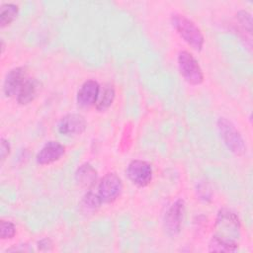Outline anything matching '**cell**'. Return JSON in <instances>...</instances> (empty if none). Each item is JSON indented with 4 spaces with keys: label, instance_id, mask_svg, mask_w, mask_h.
I'll list each match as a JSON object with an SVG mask.
<instances>
[{
    "label": "cell",
    "instance_id": "cell-17",
    "mask_svg": "<svg viewBox=\"0 0 253 253\" xmlns=\"http://www.w3.org/2000/svg\"><path fill=\"white\" fill-rule=\"evenodd\" d=\"M102 204L96 197L95 193L92 190H89L83 197L81 201V208L85 211H96L98 208H100Z\"/></svg>",
    "mask_w": 253,
    "mask_h": 253
},
{
    "label": "cell",
    "instance_id": "cell-16",
    "mask_svg": "<svg viewBox=\"0 0 253 253\" xmlns=\"http://www.w3.org/2000/svg\"><path fill=\"white\" fill-rule=\"evenodd\" d=\"M19 7L13 3H7L0 7V27L10 25L18 16Z\"/></svg>",
    "mask_w": 253,
    "mask_h": 253
},
{
    "label": "cell",
    "instance_id": "cell-7",
    "mask_svg": "<svg viewBox=\"0 0 253 253\" xmlns=\"http://www.w3.org/2000/svg\"><path fill=\"white\" fill-rule=\"evenodd\" d=\"M152 167L144 160H132L126 168V175L130 182L137 187H145L152 180Z\"/></svg>",
    "mask_w": 253,
    "mask_h": 253
},
{
    "label": "cell",
    "instance_id": "cell-20",
    "mask_svg": "<svg viewBox=\"0 0 253 253\" xmlns=\"http://www.w3.org/2000/svg\"><path fill=\"white\" fill-rule=\"evenodd\" d=\"M16 234V226L13 222L8 220H1L0 222V236L1 239L13 238Z\"/></svg>",
    "mask_w": 253,
    "mask_h": 253
},
{
    "label": "cell",
    "instance_id": "cell-4",
    "mask_svg": "<svg viewBox=\"0 0 253 253\" xmlns=\"http://www.w3.org/2000/svg\"><path fill=\"white\" fill-rule=\"evenodd\" d=\"M96 186V185H95ZM123 191V181L116 173H107L97 184L94 192L100 203L110 204L115 202Z\"/></svg>",
    "mask_w": 253,
    "mask_h": 253
},
{
    "label": "cell",
    "instance_id": "cell-15",
    "mask_svg": "<svg viewBox=\"0 0 253 253\" xmlns=\"http://www.w3.org/2000/svg\"><path fill=\"white\" fill-rule=\"evenodd\" d=\"M237 248V242L222 239L214 234L212 235L209 244V250L213 252H234Z\"/></svg>",
    "mask_w": 253,
    "mask_h": 253
},
{
    "label": "cell",
    "instance_id": "cell-9",
    "mask_svg": "<svg viewBox=\"0 0 253 253\" xmlns=\"http://www.w3.org/2000/svg\"><path fill=\"white\" fill-rule=\"evenodd\" d=\"M100 93V85L97 81L90 79L85 81L77 92L76 101L81 108H90L97 102Z\"/></svg>",
    "mask_w": 253,
    "mask_h": 253
},
{
    "label": "cell",
    "instance_id": "cell-5",
    "mask_svg": "<svg viewBox=\"0 0 253 253\" xmlns=\"http://www.w3.org/2000/svg\"><path fill=\"white\" fill-rule=\"evenodd\" d=\"M178 67L184 80L191 85H200L204 81V73L198 60L187 50L178 54Z\"/></svg>",
    "mask_w": 253,
    "mask_h": 253
},
{
    "label": "cell",
    "instance_id": "cell-23",
    "mask_svg": "<svg viewBox=\"0 0 253 253\" xmlns=\"http://www.w3.org/2000/svg\"><path fill=\"white\" fill-rule=\"evenodd\" d=\"M4 48H5V44H4V41L2 40L1 41V52L3 53V51H4Z\"/></svg>",
    "mask_w": 253,
    "mask_h": 253
},
{
    "label": "cell",
    "instance_id": "cell-21",
    "mask_svg": "<svg viewBox=\"0 0 253 253\" xmlns=\"http://www.w3.org/2000/svg\"><path fill=\"white\" fill-rule=\"evenodd\" d=\"M0 144H1V147H0V153H1V161L3 162L6 157L9 155L10 153V150H11V146H10V143L7 139L5 138H1L0 139Z\"/></svg>",
    "mask_w": 253,
    "mask_h": 253
},
{
    "label": "cell",
    "instance_id": "cell-1",
    "mask_svg": "<svg viewBox=\"0 0 253 253\" xmlns=\"http://www.w3.org/2000/svg\"><path fill=\"white\" fill-rule=\"evenodd\" d=\"M171 23L179 36L193 49L201 50L204 46L205 38L198 26L184 15L174 14L171 17Z\"/></svg>",
    "mask_w": 253,
    "mask_h": 253
},
{
    "label": "cell",
    "instance_id": "cell-13",
    "mask_svg": "<svg viewBox=\"0 0 253 253\" xmlns=\"http://www.w3.org/2000/svg\"><path fill=\"white\" fill-rule=\"evenodd\" d=\"M77 184L87 190H91L97 183V171L90 163L80 165L75 172Z\"/></svg>",
    "mask_w": 253,
    "mask_h": 253
},
{
    "label": "cell",
    "instance_id": "cell-10",
    "mask_svg": "<svg viewBox=\"0 0 253 253\" xmlns=\"http://www.w3.org/2000/svg\"><path fill=\"white\" fill-rule=\"evenodd\" d=\"M27 71L25 67H15L11 69L4 79L3 93L6 97H12L17 94L26 81Z\"/></svg>",
    "mask_w": 253,
    "mask_h": 253
},
{
    "label": "cell",
    "instance_id": "cell-2",
    "mask_svg": "<svg viewBox=\"0 0 253 253\" xmlns=\"http://www.w3.org/2000/svg\"><path fill=\"white\" fill-rule=\"evenodd\" d=\"M214 228V235L228 241L236 242L240 236L239 217L233 211L222 208L217 212Z\"/></svg>",
    "mask_w": 253,
    "mask_h": 253
},
{
    "label": "cell",
    "instance_id": "cell-12",
    "mask_svg": "<svg viewBox=\"0 0 253 253\" xmlns=\"http://www.w3.org/2000/svg\"><path fill=\"white\" fill-rule=\"evenodd\" d=\"M41 89V82L36 78H28L17 93V102L20 105H28L38 96Z\"/></svg>",
    "mask_w": 253,
    "mask_h": 253
},
{
    "label": "cell",
    "instance_id": "cell-19",
    "mask_svg": "<svg viewBox=\"0 0 253 253\" xmlns=\"http://www.w3.org/2000/svg\"><path fill=\"white\" fill-rule=\"evenodd\" d=\"M197 195L203 202H210L212 198V190L210 184L206 181L200 182L197 186Z\"/></svg>",
    "mask_w": 253,
    "mask_h": 253
},
{
    "label": "cell",
    "instance_id": "cell-14",
    "mask_svg": "<svg viewBox=\"0 0 253 253\" xmlns=\"http://www.w3.org/2000/svg\"><path fill=\"white\" fill-rule=\"evenodd\" d=\"M115 88L111 83H106L102 88H100V93L95 104L97 111L103 112L108 110L115 100Z\"/></svg>",
    "mask_w": 253,
    "mask_h": 253
},
{
    "label": "cell",
    "instance_id": "cell-22",
    "mask_svg": "<svg viewBox=\"0 0 253 253\" xmlns=\"http://www.w3.org/2000/svg\"><path fill=\"white\" fill-rule=\"evenodd\" d=\"M38 247L42 251H47L52 248V242L48 238H43L38 242Z\"/></svg>",
    "mask_w": 253,
    "mask_h": 253
},
{
    "label": "cell",
    "instance_id": "cell-8",
    "mask_svg": "<svg viewBox=\"0 0 253 253\" xmlns=\"http://www.w3.org/2000/svg\"><path fill=\"white\" fill-rule=\"evenodd\" d=\"M87 122L80 114H68L61 118L58 123V132L66 136H74L86 130Z\"/></svg>",
    "mask_w": 253,
    "mask_h": 253
},
{
    "label": "cell",
    "instance_id": "cell-3",
    "mask_svg": "<svg viewBox=\"0 0 253 253\" xmlns=\"http://www.w3.org/2000/svg\"><path fill=\"white\" fill-rule=\"evenodd\" d=\"M216 126L219 136L226 148L235 155L244 154L246 151L245 141L235 126L223 117L217 120Z\"/></svg>",
    "mask_w": 253,
    "mask_h": 253
},
{
    "label": "cell",
    "instance_id": "cell-18",
    "mask_svg": "<svg viewBox=\"0 0 253 253\" xmlns=\"http://www.w3.org/2000/svg\"><path fill=\"white\" fill-rule=\"evenodd\" d=\"M236 19L241 27L243 33H247L249 37H251L252 34V16L249 12L241 10L236 14Z\"/></svg>",
    "mask_w": 253,
    "mask_h": 253
},
{
    "label": "cell",
    "instance_id": "cell-11",
    "mask_svg": "<svg viewBox=\"0 0 253 253\" xmlns=\"http://www.w3.org/2000/svg\"><path fill=\"white\" fill-rule=\"evenodd\" d=\"M65 148L58 141H47L38 152L36 156L37 163L40 165H46L57 161L63 154Z\"/></svg>",
    "mask_w": 253,
    "mask_h": 253
},
{
    "label": "cell",
    "instance_id": "cell-6",
    "mask_svg": "<svg viewBox=\"0 0 253 253\" xmlns=\"http://www.w3.org/2000/svg\"><path fill=\"white\" fill-rule=\"evenodd\" d=\"M185 213V202L182 199L175 201L166 211L163 226L169 236H176L182 227V221Z\"/></svg>",
    "mask_w": 253,
    "mask_h": 253
}]
</instances>
